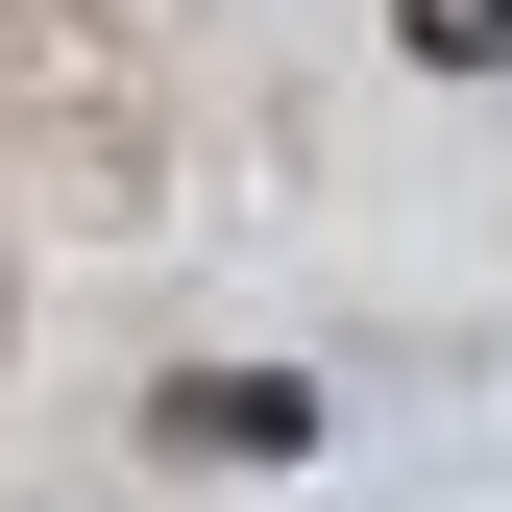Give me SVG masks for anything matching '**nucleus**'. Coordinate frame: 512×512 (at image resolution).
<instances>
[{"mask_svg":"<svg viewBox=\"0 0 512 512\" xmlns=\"http://www.w3.org/2000/svg\"><path fill=\"white\" fill-rule=\"evenodd\" d=\"M147 439H171V464H317V391H293V366H171Z\"/></svg>","mask_w":512,"mask_h":512,"instance_id":"nucleus-1","label":"nucleus"},{"mask_svg":"<svg viewBox=\"0 0 512 512\" xmlns=\"http://www.w3.org/2000/svg\"><path fill=\"white\" fill-rule=\"evenodd\" d=\"M391 49L415 74H512V0H391Z\"/></svg>","mask_w":512,"mask_h":512,"instance_id":"nucleus-2","label":"nucleus"}]
</instances>
